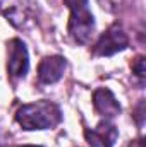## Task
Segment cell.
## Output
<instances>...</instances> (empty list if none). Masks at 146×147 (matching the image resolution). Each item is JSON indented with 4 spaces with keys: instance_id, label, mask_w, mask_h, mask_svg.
<instances>
[{
    "instance_id": "6",
    "label": "cell",
    "mask_w": 146,
    "mask_h": 147,
    "mask_svg": "<svg viewBox=\"0 0 146 147\" xmlns=\"http://www.w3.org/2000/svg\"><path fill=\"white\" fill-rule=\"evenodd\" d=\"M65 70V60L59 55L55 57H46L41 60L38 67V79L43 84H53L57 82Z\"/></svg>"
},
{
    "instance_id": "4",
    "label": "cell",
    "mask_w": 146,
    "mask_h": 147,
    "mask_svg": "<svg viewBox=\"0 0 146 147\" xmlns=\"http://www.w3.org/2000/svg\"><path fill=\"white\" fill-rule=\"evenodd\" d=\"M29 67L28 60V51L26 46L21 39H12L9 41V62H7V70L14 79L24 77Z\"/></svg>"
},
{
    "instance_id": "10",
    "label": "cell",
    "mask_w": 146,
    "mask_h": 147,
    "mask_svg": "<svg viewBox=\"0 0 146 147\" xmlns=\"http://www.w3.org/2000/svg\"><path fill=\"white\" fill-rule=\"evenodd\" d=\"M21 147H38V146H21Z\"/></svg>"
},
{
    "instance_id": "9",
    "label": "cell",
    "mask_w": 146,
    "mask_h": 147,
    "mask_svg": "<svg viewBox=\"0 0 146 147\" xmlns=\"http://www.w3.org/2000/svg\"><path fill=\"white\" fill-rule=\"evenodd\" d=\"M127 147H143V140H134L132 144H129Z\"/></svg>"
},
{
    "instance_id": "3",
    "label": "cell",
    "mask_w": 146,
    "mask_h": 147,
    "mask_svg": "<svg viewBox=\"0 0 146 147\" xmlns=\"http://www.w3.org/2000/svg\"><path fill=\"white\" fill-rule=\"evenodd\" d=\"M127 45H129V39L126 36V33L119 26H112L108 31H105L100 36L98 43L95 45V53L102 57H108L127 48Z\"/></svg>"
},
{
    "instance_id": "8",
    "label": "cell",
    "mask_w": 146,
    "mask_h": 147,
    "mask_svg": "<svg viewBox=\"0 0 146 147\" xmlns=\"http://www.w3.org/2000/svg\"><path fill=\"white\" fill-rule=\"evenodd\" d=\"M132 70L136 72V75L139 79L145 77V57H138L132 60Z\"/></svg>"
},
{
    "instance_id": "7",
    "label": "cell",
    "mask_w": 146,
    "mask_h": 147,
    "mask_svg": "<svg viewBox=\"0 0 146 147\" xmlns=\"http://www.w3.org/2000/svg\"><path fill=\"white\" fill-rule=\"evenodd\" d=\"M93 106H95V110L98 111L102 116H105V118L117 116L120 113L119 101L115 99V96L110 92L108 89H105V87L95 91V94H93Z\"/></svg>"
},
{
    "instance_id": "1",
    "label": "cell",
    "mask_w": 146,
    "mask_h": 147,
    "mask_svg": "<svg viewBox=\"0 0 146 147\" xmlns=\"http://www.w3.org/2000/svg\"><path fill=\"white\" fill-rule=\"evenodd\" d=\"M62 120L60 108L50 101H38L24 105L16 113V121L24 130H45L55 127Z\"/></svg>"
},
{
    "instance_id": "5",
    "label": "cell",
    "mask_w": 146,
    "mask_h": 147,
    "mask_svg": "<svg viewBox=\"0 0 146 147\" xmlns=\"http://www.w3.org/2000/svg\"><path fill=\"white\" fill-rule=\"evenodd\" d=\"M117 135H119L117 128L108 121H102L96 128L86 130V139L89 146L93 147H112L117 140Z\"/></svg>"
},
{
    "instance_id": "2",
    "label": "cell",
    "mask_w": 146,
    "mask_h": 147,
    "mask_svg": "<svg viewBox=\"0 0 146 147\" xmlns=\"http://www.w3.org/2000/svg\"><path fill=\"white\" fill-rule=\"evenodd\" d=\"M64 2L71 9V21H69L71 36L81 45L88 43L95 29V21L88 7V0H64Z\"/></svg>"
}]
</instances>
